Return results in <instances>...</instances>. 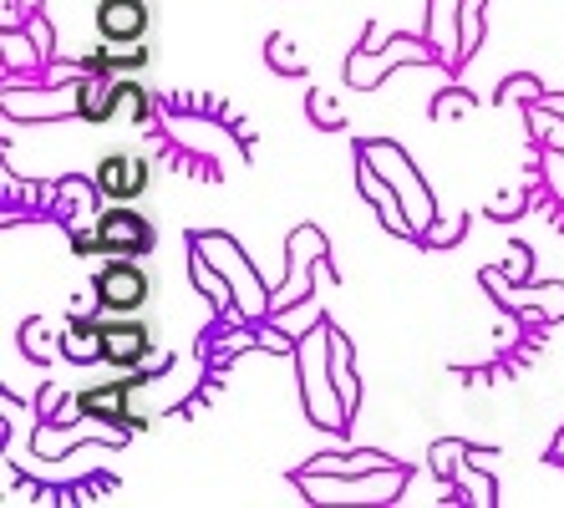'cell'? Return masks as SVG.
Segmentation results:
<instances>
[{
    "label": "cell",
    "mask_w": 564,
    "mask_h": 508,
    "mask_svg": "<svg viewBox=\"0 0 564 508\" xmlns=\"http://www.w3.org/2000/svg\"><path fill=\"white\" fill-rule=\"evenodd\" d=\"M194 285L204 290V295H209L214 305H235V290H229V280H224V274L214 270V264L204 260V255L194 260Z\"/></svg>",
    "instance_id": "15"
},
{
    "label": "cell",
    "mask_w": 564,
    "mask_h": 508,
    "mask_svg": "<svg viewBox=\"0 0 564 508\" xmlns=\"http://www.w3.org/2000/svg\"><path fill=\"white\" fill-rule=\"evenodd\" d=\"M62 352L72 361H87V356H102V321H77V326L62 336Z\"/></svg>",
    "instance_id": "13"
},
{
    "label": "cell",
    "mask_w": 564,
    "mask_h": 508,
    "mask_svg": "<svg viewBox=\"0 0 564 508\" xmlns=\"http://www.w3.org/2000/svg\"><path fill=\"white\" fill-rule=\"evenodd\" d=\"M371 468H387V457L381 453H356V457H315L305 473H371Z\"/></svg>",
    "instance_id": "16"
},
{
    "label": "cell",
    "mask_w": 564,
    "mask_h": 508,
    "mask_svg": "<svg viewBox=\"0 0 564 508\" xmlns=\"http://www.w3.org/2000/svg\"><path fill=\"white\" fill-rule=\"evenodd\" d=\"M153 295V274L143 270V260H107L93 285V300L102 305V315H138Z\"/></svg>",
    "instance_id": "5"
},
{
    "label": "cell",
    "mask_w": 564,
    "mask_h": 508,
    "mask_svg": "<svg viewBox=\"0 0 564 508\" xmlns=\"http://www.w3.org/2000/svg\"><path fill=\"white\" fill-rule=\"evenodd\" d=\"M194 249L214 264V270L224 274V280H229V290H235V311L245 315V321H260L264 311H275V305L264 300L260 274L250 270V260L239 255L235 239H224V235H198V239H194Z\"/></svg>",
    "instance_id": "1"
},
{
    "label": "cell",
    "mask_w": 564,
    "mask_h": 508,
    "mask_svg": "<svg viewBox=\"0 0 564 508\" xmlns=\"http://www.w3.org/2000/svg\"><path fill=\"white\" fill-rule=\"evenodd\" d=\"M361 194L377 204L381 219L392 224L397 235H417V229H412V219H408V209H402V198H397V188H392V183H381V169L371 163V158H361Z\"/></svg>",
    "instance_id": "10"
},
{
    "label": "cell",
    "mask_w": 564,
    "mask_h": 508,
    "mask_svg": "<svg viewBox=\"0 0 564 508\" xmlns=\"http://www.w3.org/2000/svg\"><path fill=\"white\" fill-rule=\"evenodd\" d=\"M315 255H326V239H321V229H311V224H305V229H295V235H290V285L275 295V311H285L290 300H301V270L315 260ZM305 280H311V274H305Z\"/></svg>",
    "instance_id": "11"
},
{
    "label": "cell",
    "mask_w": 564,
    "mask_h": 508,
    "mask_svg": "<svg viewBox=\"0 0 564 508\" xmlns=\"http://www.w3.org/2000/svg\"><path fill=\"white\" fill-rule=\"evenodd\" d=\"M544 138H550L554 148H564V122H550V132H544Z\"/></svg>",
    "instance_id": "19"
},
{
    "label": "cell",
    "mask_w": 564,
    "mask_h": 508,
    "mask_svg": "<svg viewBox=\"0 0 564 508\" xmlns=\"http://www.w3.org/2000/svg\"><path fill=\"white\" fill-rule=\"evenodd\" d=\"M148 26H153L148 0H102L97 6V36L112 41V46H138Z\"/></svg>",
    "instance_id": "7"
},
{
    "label": "cell",
    "mask_w": 564,
    "mask_h": 508,
    "mask_svg": "<svg viewBox=\"0 0 564 508\" xmlns=\"http://www.w3.org/2000/svg\"><path fill=\"white\" fill-rule=\"evenodd\" d=\"M330 377H336V391H341L346 412H356V377H351V346H346L336 331H330Z\"/></svg>",
    "instance_id": "14"
},
{
    "label": "cell",
    "mask_w": 564,
    "mask_h": 508,
    "mask_svg": "<svg viewBox=\"0 0 564 508\" xmlns=\"http://www.w3.org/2000/svg\"><path fill=\"white\" fill-rule=\"evenodd\" d=\"M361 158H371L381 173H387V183L397 188V198H402V209H408V219H412V229L417 235H427V224H433V194H427V183L412 173V163H408V153L397 143H367L361 148Z\"/></svg>",
    "instance_id": "4"
},
{
    "label": "cell",
    "mask_w": 564,
    "mask_h": 508,
    "mask_svg": "<svg viewBox=\"0 0 564 508\" xmlns=\"http://www.w3.org/2000/svg\"><path fill=\"white\" fill-rule=\"evenodd\" d=\"M326 352H330V331H311L301 346V397L321 428H346L351 412H346L341 391H336V377H326V366H321Z\"/></svg>",
    "instance_id": "3"
},
{
    "label": "cell",
    "mask_w": 564,
    "mask_h": 508,
    "mask_svg": "<svg viewBox=\"0 0 564 508\" xmlns=\"http://www.w3.org/2000/svg\"><path fill=\"white\" fill-rule=\"evenodd\" d=\"M77 249H93V255H107V260H143V255H153V224L138 209L118 204V209L97 214L93 235L77 239Z\"/></svg>",
    "instance_id": "2"
},
{
    "label": "cell",
    "mask_w": 564,
    "mask_h": 508,
    "mask_svg": "<svg viewBox=\"0 0 564 508\" xmlns=\"http://www.w3.org/2000/svg\"><path fill=\"white\" fill-rule=\"evenodd\" d=\"M550 107H560V112H564V102H560V97H550Z\"/></svg>",
    "instance_id": "20"
},
{
    "label": "cell",
    "mask_w": 564,
    "mask_h": 508,
    "mask_svg": "<svg viewBox=\"0 0 564 508\" xmlns=\"http://www.w3.org/2000/svg\"><path fill=\"white\" fill-rule=\"evenodd\" d=\"M97 194L112 198V204H132L138 194H148V183H153V169H148V158L138 153H107L93 173Z\"/></svg>",
    "instance_id": "6"
},
{
    "label": "cell",
    "mask_w": 564,
    "mask_h": 508,
    "mask_svg": "<svg viewBox=\"0 0 564 508\" xmlns=\"http://www.w3.org/2000/svg\"><path fill=\"white\" fill-rule=\"evenodd\" d=\"M77 412L82 418H97V422H132L128 412V381H112V387H87L77 397Z\"/></svg>",
    "instance_id": "12"
},
{
    "label": "cell",
    "mask_w": 564,
    "mask_h": 508,
    "mask_svg": "<svg viewBox=\"0 0 564 508\" xmlns=\"http://www.w3.org/2000/svg\"><path fill=\"white\" fill-rule=\"evenodd\" d=\"M26 352L36 356V361H46V356H52V346H46V326H41V321H31V326H26Z\"/></svg>",
    "instance_id": "18"
},
{
    "label": "cell",
    "mask_w": 564,
    "mask_h": 508,
    "mask_svg": "<svg viewBox=\"0 0 564 508\" xmlns=\"http://www.w3.org/2000/svg\"><path fill=\"white\" fill-rule=\"evenodd\" d=\"M153 346V331L143 321H132V315H107L102 321V361L112 366H138Z\"/></svg>",
    "instance_id": "8"
},
{
    "label": "cell",
    "mask_w": 564,
    "mask_h": 508,
    "mask_svg": "<svg viewBox=\"0 0 564 508\" xmlns=\"http://www.w3.org/2000/svg\"><path fill=\"white\" fill-rule=\"evenodd\" d=\"M122 102H128V77H97V72H87L77 82V102L72 107H77L82 122H112Z\"/></svg>",
    "instance_id": "9"
},
{
    "label": "cell",
    "mask_w": 564,
    "mask_h": 508,
    "mask_svg": "<svg viewBox=\"0 0 564 508\" xmlns=\"http://www.w3.org/2000/svg\"><path fill=\"white\" fill-rule=\"evenodd\" d=\"M478 11H484V0H463V11H458V46H463V56L478 46Z\"/></svg>",
    "instance_id": "17"
}]
</instances>
